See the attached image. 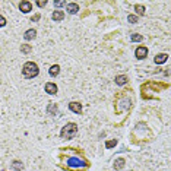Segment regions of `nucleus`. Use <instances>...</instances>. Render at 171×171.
<instances>
[{
	"instance_id": "1",
	"label": "nucleus",
	"mask_w": 171,
	"mask_h": 171,
	"mask_svg": "<svg viewBox=\"0 0 171 171\" xmlns=\"http://www.w3.org/2000/svg\"><path fill=\"white\" fill-rule=\"evenodd\" d=\"M22 73L26 79H32L38 75V66L35 65L34 62H26L22 67Z\"/></svg>"
},
{
	"instance_id": "2",
	"label": "nucleus",
	"mask_w": 171,
	"mask_h": 171,
	"mask_svg": "<svg viewBox=\"0 0 171 171\" xmlns=\"http://www.w3.org/2000/svg\"><path fill=\"white\" fill-rule=\"evenodd\" d=\"M78 133V126L75 123H67L62 129V138L63 139H72Z\"/></svg>"
},
{
	"instance_id": "3",
	"label": "nucleus",
	"mask_w": 171,
	"mask_h": 171,
	"mask_svg": "<svg viewBox=\"0 0 171 171\" xmlns=\"http://www.w3.org/2000/svg\"><path fill=\"white\" fill-rule=\"evenodd\" d=\"M146 54H148V49L146 47H138L136 49V51H135V56L138 57V59H145L146 57Z\"/></svg>"
},
{
	"instance_id": "4",
	"label": "nucleus",
	"mask_w": 171,
	"mask_h": 171,
	"mask_svg": "<svg viewBox=\"0 0 171 171\" xmlns=\"http://www.w3.org/2000/svg\"><path fill=\"white\" fill-rule=\"evenodd\" d=\"M19 9L24 12V13H28V12H31V9H32V5L29 3V2H21V5H19Z\"/></svg>"
},
{
	"instance_id": "5",
	"label": "nucleus",
	"mask_w": 171,
	"mask_h": 171,
	"mask_svg": "<svg viewBox=\"0 0 171 171\" xmlns=\"http://www.w3.org/2000/svg\"><path fill=\"white\" fill-rule=\"evenodd\" d=\"M45 92H49V94H51V95H54V94L57 92L56 83H51V82L45 83Z\"/></svg>"
},
{
	"instance_id": "6",
	"label": "nucleus",
	"mask_w": 171,
	"mask_h": 171,
	"mask_svg": "<svg viewBox=\"0 0 171 171\" xmlns=\"http://www.w3.org/2000/svg\"><path fill=\"white\" fill-rule=\"evenodd\" d=\"M69 108H70V110H72V111H73V113H81L82 111V106L81 104H79V102H70V104H69Z\"/></svg>"
},
{
	"instance_id": "7",
	"label": "nucleus",
	"mask_w": 171,
	"mask_h": 171,
	"mask_svg": "<svg viewBox=\"0 0 171 171\" xmlns=\"http://www.w3.org/2000/svg\"><path fill=\"white\" fill-rule=\"evenodd\" d=\"M66 9H67L69 13H76V12L79 10V6H78L76 3H67V5H66Z\"/></svg>"
},
{
	"instance_id": "8",
	"label": "nucleus",
	"mask_w": 171,
	"mask_h": 171,
	"mask_svg": "<svg viewBox=\"0 0 171 171\" xmlns=\"http://www.w3.org/2000/svg\"><path fill=\"white\" fill-rule=\"evenodd\" d=\"M63 18H65V13L62 10H54V13H53V19L54 21H63Z\"/></svg>"
},
{
	"instance_id": "9",
	"label": "nucleus",
	"mask_w": 171,
	"mask_h": 171,
	"mask_svg": "<svg viewBox=\"0 0 171 171\" xmlns=\"http://www.w3.org/2000/svg\"><path fill=\"white\" fill-rule=\"evenodd\" d=\"M35 34H37V32H35V29H28V31L25 32V35H24L25 40H28V41L34 40V38H35Z\"/></svg>"
},
{
	"instance_id": "10",
	"label": "nucleus",
	"mask_w": 171,
	"mask_h": 171,
	"mask_svg": "<svg viewBox=\"0 0 171 171\" xmlns=\"http://www.w3.org/2000/svg\"><path fill=\"white\" fill-rule=\"evenodd\" d=\"M167 54H158V56L155 57V63H158V65H161V63H164L165 60H167Z\"/></svg>"
},
{
	"instance_id": "11",
	"label": "nucleus",
	"mask_w": 171,
	"mask_h": 171,
	"mask_svg": "<svg viewBox=\"0 0 171 171\" xmlns=\"http://www.w3.org/2000/svg\"><path fill=\"white\" fill-rule=\"evenodd\" d=\"M126 82H127V78H126V76H123V75H120V76H117V78H116V83H117V85H124Z\"/></svg>"
},
{
	"instance_id": "12",
	"label": "nucleus",
	"mask_w": 171,
	"mask_h": 171,
	"mask_svg": "<svg viewBox=\"0 0 171 171\" xmlns=\"http://www.w3.org/2000/svg\"><path fill=\"white\" fill-rule=\"evenodd\" d=\"M59 72H60V67H59L57 65H54V66H51V67H50V75H51V76H57Z\"/></svg>"
},
{
	"instance_id": "13",
	"label": "nucleus",
	"mask_w": 171,
	"mask_h": 171,
	"mask_svg": "<svg viewBox=\"0 0 171 171\" xmlns=\"http://www.w3.org/2000/svg\"><path fill=\"white\" fill-rule=\"evenodd\" d=\"M47 111H49V114H56V113H57V106L54 104V102L49 104V108H47Z\"/></svg>"
},
{
	"instance_id": "14",
	"label": "nucleus",
	"mask_w": 171,
	"mask_h": 171,
	"mask_svg": "<svg viewBox=\"0 0 171 171\" xmlns=\"http://www.w3.org/2000/svg\"><path fill=\"white\" fill-rule=\"evenodd\" d=\"M123 165H124V159L119 158V159L116 161V164H114V168H116V170H120V168H123Z\"/></svg>"
},
{
	"instance_id": "15",
	"label": "nucleus",
	"mask_w": 171,
	"mask_h": 171,
	"mask_svg": "<svg viewBox=\"0 0 171 171\" xmlns=\"http://www.w3.org/2000/svg\"><path fill=\"white\" fill-rule=\"evenodd\" d=\"M135 10H136V13H138V15H145V8H143L142 5H136Z\"/></svg>"
},
{
	"instance_id": "16",
	"label": "nucleus",
	"mask_w": 171,
	"mask_h": 171,
	"mask_svg": "<svg viewBox=\"0 0 171 171\" xmlns=\"http://www.w3.org/2000/svg\"><path fill=\"white\" fill-rule=\"evenodd\" d=\"M21 50H22V53H29V51H31V45H26V44H25V45L21 47Z\"/></svg>"
},
{
	"instance_id": "17",
	"label": "nucleus",
	"mask_w": 171,
	"mask_h": 171,
	"mask_svg": "<svg viewBox=\"0 0 171 171\" xmlns=\"http://www.w3.org/2000/svg\"><path fill=\"white\" fill-rule=\"evenodd\" d=\"M127 19H129V22L135 24V22L138 21V16H135V15H129V16H127Z\"/></svg>"
},
{
	"instance_id": "18",
	"label": "nucleus",
	"mask_w": 171,
	"mask_h": 171,
	"mask_svg": "<svg viewBox=\"0 0 171 171\" xmlns=\"http://www.w3.org/2000/svg\"><path fill=\"white\" fill-rule=\"evenodd\" d=\"M114 145H116V140H108V142L106 143V146H107V148H113Z\"/></svg>"
},
{
	"instance_id": "19",
	"label": "nucleus",
	"mask_w": 171,
	"mask_h": 171,
	"mask_svg": "<svg viewBox=\"0 0 171 171\" xmlns=\"http://www.w3.org/2000/svg\"><path fill=\"white\" fill-rule=\"evenodd\" d=\"M5 25H6V19L0 15V28H2V26H5Z\"/></svg>"
},
{
	"instance_id": "20",
	"label": "nucleus",
	"mask_w": 171,
	"mask_h": 171,
	"mask_svg": "<svg viewBox=\"0 0 171 171\" xmlns=\"http://www.w3.org/2000/svg\"><path fill=\"white\" fill-rule=\"evenodd\" d=\"M132 40L133 41H142V37H140V35H132Z\"/></svg>"
},
{
	"instance_id": "21",
	"label": "nucleus",
	"mask_w": 171,
	"mask_h": 171,
	"mask_svg": "<svg viewBox=\"0 0 171 171\" xmlns=\"http://www.w3.org/2000/svg\"><path fill=\"white\" fill-rule=\"evenodd\" d=\"M45 3H47L45 0H44V2H37V5H38L40 8H42V6H45Z\"/></svg>"
},
{
	"instance_id": "22",
	"label": "nucleus",
	"mask_w": 171,
	"mask_h": 171,
	"mask_svg": "<svg viewBox=\"0 0 171 171\" xmlns=\"http://www.w3.org/2000/svg\"><path fill=\"white\" fill-rule=\"evenodd\" d=\"M63 5H66V2H56V6H59V8L63 6Z\"/></svg>"
}]
</instances>
